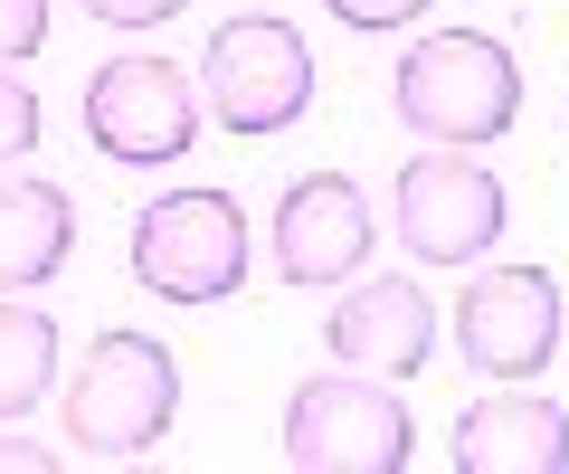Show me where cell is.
Returning a JSON list of instances; mask_svg holds the SVG:
<instances>
[{"label":"cell","mask_w":569,"mask_h":474,"mask_svg":"<svg viewBox=\"0 0 569 474\" xmlns=\"http://www.w3.org/2000/svg\"><path fill=\"white\" fill-rule=\"evenodd\" d=\"M456 474H569L560 399H531L522 380H503L493 399H466V417H456Z\"/></svg>","instance_id":"11"},{"label":"cell","mask_w":569,"mask_h":474,"mask_svg":"<svg viewBox=\"0 0 569 474\" xmlns=\"http://www.w3.org/2000/svg\"><path fill=\"white\" fill-rule=\"evenodd\" d=\"M181 417V361L152 332H96V351L67 380V455L86 465H133Z\"/></svg>","instance_id":"2"},{"label":"cell","mask_w":569,"mask_h":474,"mask_svg":"<svg viewBox=\"0 0 569 474\" xmlns=\"http://www.w3.org/2000/svg\"><path fill=\"white\" fill-rule=\"evenodd\" d=\"M560 323L569 313H560L550 266H485L456 294V351L485 380H541L550 351H560Z\"/></svg>","instance_id":"9"},{"label":"cell","mask_w":569,"mask_h":474,"mask_svg":"<svg viewBox=\"0 0 569 474\" xmlns=\"http://www.w3.org/2000/svg\"><path fill=\"white\" fill-rule=\"evenodd\" d=\"M323 342H332L342 371L418 380L427 361H437V304H427V285H408V275H370V285H351L342 304H332Z\"/></svg>","instance_id":"10"},{"label":"cell","mask_w":569,"mask_h":474,"mask_svg":"<svg viewBox=\"0 0 569 474\" xmlns=\"http://www.w3.org/2000/svg\"><path fill=\"white\" fill-rule=\"evenodd\" d=\"M86 143L123 171H162L200 143V77H181L171 58L133 48V58H104L86 77Z\"/></svg>","instance_id":"7"},{"label":"cell","mask_w":569,"mask_h":474,"mask_svg":"<svg viewBox=\"0 0 569 474\" xmlns=\"http://www.w3.org/2000/svg\"><path fill=\"white\" fill-rule=\"evenodd\" d=\"M77 256V200L58 181H0V294L58 285Z\"/></svg>","instance_id":"12"},{"label":"cell","mask_w":569,"mask_h":474,"mask_svg":"<svg viewBox=\"0 0 569 474\" xmlns=\"http://www.w3.org/2000/svg\"><path fill=\"white\" fill-rule=\"evenodd\" d=\"M48 48V0H0V67H29Z\"/></svg>","instance_id":"15"},{"label":"cell","mask_w":569,"mask_h":474,"mask_svg":"<svg viewBox=\"0 0 569 474\" xmlns=\"http://www.w3.org/2000/svg\"><path fill=\"white\" fill-rule=\"evenodd\" d=\"M370 248H380V209H370V190L351 181V171H305V181H284L276 200V228H266V256H276L284 285H351V275L370 266Z\"/></svg>","instance_id":"8"},{"label":"cell","mask_w":569,"mask_h":474,"mask_svg":"<svg viewBox=\"0 0 569 474\" xmlns=\"http://www.w3.org/2000/svg\"><path fill=\"white\" fill-rule=\"evenodd\" d=\"M29 152H39V85L0 67V162H29Z\"/></svg>","instance_id":"14"},{"label":"cell","mask_w":569,"mask_h":474,"mask_svg":"<svg viewBox=\"0 0 569 474\" xmlns=\"http://www.w3.org/2000/svg\"><path fill=\"white\" fill-rule=\"evenodd\" d=\"M323 10H332L342 29H418L437 0H323Z\"/></svg>","instance_id":"17"},{"label":"cell","mask_w":569,"mask_h":474,"mask_svg":"<svg viewBox=\"0 0 569 474\" xmlns=\"http://www.w3.org/2000/svg\"><path fill=\"white\" fill-rule=\"evenodd\" d=\"M389 219H399V248L418 266H475V256L503 248L512 200L475 152L427 143L418 162H399V190H389Z\"/></svg>","instance_id":"6"},{"label":"cell","mask_w":569,"mask_h":474,"mask_svg":"<svg viewBox=\"0 0 569 474\" xmlns=\"http://www.w3.org/2000/svg\"><path fill=\"white\" fill-rule=\"evenodd\" d=\"M389 104L427 143L485 152L522 124V58L503 39H485V29H427L399 58V77H389Z\"/></svg>","instance_id":"1"},{"label":"cell","mask_w":569,"mask_h":474,"mask_svg":"<svg viewBox=\"0 0 569 474\" xmlns=\"http://www.w3.org/2000/svg\"><path fill=\"white\" fill-rule=\"evenodd\" d=\"M58 390V313L29 294H0V427Z\"/></svg>","instance_id":"13"},{"label":"cell","mask_w":569,"mask_h":474,"mask_svg":"<svg viewBox=\"0 0 569 474\" xmlns=\"http://www.w3.org/2000/svg\"><path fill=\"white\" fill-rule=\"evenodd\" d=\"M86 20L96 29H123V39H133V29H162V20H181L190 0H77Z\"/></svg>","instance_id":"16"},{"label":"cell","mask_w":569,"mask_h":474,"mask_svg":"<svg viewBox=\"0 0 569 474\" xmlns=\"http://www.w3.org/2000/svg\"><path fill=\"white\" fill-rule=\"evenodd\" d=\"M200 104L238 133V143H266V133L305 124V104H313V48H305V29L276 20V10L219 20L209 48H200Z\"/></svg>","instance_id":"5"},{"label":"cell","mask_w":569,"mask_h":474,"mask_svg":"<svg viewBox=\"0 0 569 474\" xmlns=\"http://www.w3.org/2000/svg\"><path fill=\"white\" fill-rule=\"evenodd\" d=\"M276 446H284L295 474H408V455H418V417H408L399 380L313 371V380H295V399H284Z\"/></svg>","instance_id":"4"},{"label":"cell","mask_w":569,"mask_h":474,"mask_svg":"<svg viewBox=\"0 0 569 474\" xmlns=\"http://www.w3.org/2000/svg\"><path fill=\"white\" fill-rule=\"evenodd\" d=\"M133 285L152 304H228L257 266V238H247V209L228 190H162V200L133 209Z\"/></svg>","instance_id":"3"},{"label":"cell","mask_w":569,"mask_h":474,"mask_svg":"<svg viewBox=\"0 0 569 474\" xmlns=\"http://www.w3.org/2000/svg\"><path fill=\"white\" fill-rule=\"evenodd\" d=\"M10 465H20V474H58L67 455L58 446H29V436H0V474H10Z\"/></svg>","instance_id":"18"}]
</instances>
